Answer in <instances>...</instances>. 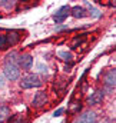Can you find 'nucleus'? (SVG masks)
<instances>
[{"label": "nucleus", "mask_w": 116, "mask_h": 123, "mask_svg": "<svg viewBox=\"0 0 116 123\" xmlns=\"http://www.w3.org/2000/svg\"><path fill=\"white\" fill-rule=\"evenodd\" d=\"M17 64H19V67H22L25 70H29V69H32V66H33V57L30 56L29 53L20 55L17 57Z\"/></svg>", "instance_id": "obj_7"}, {"label": "nucleus", "mask_w": 116, "mask_h": 123, "mask_svg": "<svg viewBox=\"0 0 116 123\" xmlns=\"http://www.w3.org/2000/svg\"><path fill=\"white\" fill-rule=\"evenodd\" d=\"M3 73H4V76H6L7 80L14 82V80H17L20 77V67L14 62H4Z\"/></svg>", "instance_id": "obj_2"}, {"label": "nucleus", "mask_w": 116, "mask_h": 123, "mask_svg": "<svg viewBox=\"0 0 116 123\" xmlns=\"http://www.w3.org/2000/svg\"><path fill=\"white\" fill-rule=\"evenodd\" d=\"M80 109H82V103H80L79 100L72 102V103L69 105V113H70V115H76Z\"/></svg>", "instance_id": "obj_12"}, {"label": "nucleus", "mask_w": 116, "mask_h": 123, "mask_svg": "<svg viewBox=\"0 0 116 123\" xmlns=\"http://www.w3.org/2000/svg\"><path fill=\"white\" fill-rule=\"evenodd\" d=\"M63 113H64V109H63V107H60V109H58V110H55L53 116H55V117H58V116H60V115H63Z\"/></svg>", "instance_id": "obj_17"}, {"label": "nucleus", "mask_w": 116, "mask_h": 123, "mask_svg": "<svg viewBox=\"0 0 116 123\" xmlns=\"http://www.w3.org/2000/svg\"><path fill=\"white\" fill-rule=\"evenodd\" d=\"M6 119H10V107L7 105L0 106V122H4Z\"/></svg>", "instance_id": "obj_11"}, {"label": "nucleus", "mask_w": 116, "mask_h": 123, "mask_svg": "<svg viewBox=\"0 0 116 123\" xmlns=\"http://www.w3.org/2000/svg\"><path fill=\"white\" fill-rule=\"evenodd\" d=\"M69 14H70V7L69 6H62L58 12L53 14V20H55L56 25H60V23H63L67 19Z\"/></svg>", "instance_id": "obj_5"}, {"label": "nucleus", "mask_w": 116, "mask_h": 123, "mask_svg": "<svg viewBox=\"0 0 116 123\" xmlns=\"http://www.w3.org/2000/svg\"><path fill=\"white\" fill-rule=\"evenodd\" d=\"M103 97H105V94H103V90L97 89V90H96L95 93H92V96L89 97L87 103H89L90 106H97V105H100V103L103 102Z\"/></svg>", "instance_id": "obj_8"}, {"label": "nucleus", "mask_w": 116, "mask_h": 123, "mask_svg": "<svg viewBox=\"0 0 116 123\" xmlns=\"http://www.w3.org/2000/svg\"><path fill=\"white\" fill-rule=\"evenodd\" d=\"M10 123H29L27 120H23V116L22 115H17V116H14L12 120H10Z\"/></svg>", "instance_id": "obj_16"}, {"label": "nucleus", "mask_w": 116, "mask_h": 123, "mask_svg": "<svg viewBox=\"0 0 116 123\" xmlns=\"http://www.w3.org/2000/svg\"><path fill=\"white\" fill-rule=\"evenodd\" d=\"M16 3L14 1H7V0H1L0 1V7H4V9H12Z\"/></svg>", "instance_id": "obj_14"}, {"label": "nucleus", "mask_w": 116, "mask_h": 123, "mask_svg": "<svg viewBox=\"0 0 116 123\" xmlns=\"http://www.w3.org/2000/svg\"><path fill=\"white\" fill-rule=\"evenodd\" d=\"M72 123H97V115L93 110H86L76 116Z\"/></svg>", "instance_id": "obj_3"}, {"label": "nucleus", "mask_w": 116, "mask_h": 123, "mask_svg": "<svg viewBox=\"0 0 116 123\" xmlns=\"http://www.w3.org/2000/svg\"><path fill=\"white\" fill-rule=\"evenodd\" d=\"M42 85H43V82H42L40 76H39V74H36V73H29V74L23 76V77H22V80H20V87H22V89L40 87Z\"/></svg>", "instance_id": "obj_1"}, {"label": "nucleus", "mask_w": 116, "mask_h": 123, "mask_svg": "<svg viewBox=\"0 0 116 123\" xmlns=\"http://www.w3.org/2000/svg\"><path fill=\"white\" fill-rule=\"evenodd\" d=\"M7 40H6V34H0V50L7 49Z\"/></svg>", "instance_id": "obj_15"}, {"label": "nucleus", "mask_w": 116, "mask_h": 123, "mask_svg": "<svg viewBox=\"0 0 116 123\" xmlns=\"http://www.w3.org/2000/svg\"><path fill=\"white\" fill-rule=\"evenodd\" d=\"M37 69H39V72H42V73H47V67H46V66L43 67V64H42V63H39V64H37Z\"/></svg>", "instance_id": "obj_18"}, {"label": "nucleus", "mask_w": 116, "mask_h": 123, "mask_svg": "<svg viewBox=\"0 0 116 123\" xmlns=\"http://www.w3.org/2000/svg\"><path fill=\"white\" fill-rule=\"evenodd\" d=\"M70 14L75 19H83V17L87 16V12H86V9L82 7V6H75V7L70 9Z\"/></svg>", "instance_id": "obj_10"}, {"label": "nucleus", "mask_w": 116, "mask_h": 123, "mask_svg": "<svg viewBox=\"0 0 116 123\" xmlns=\"http://www.w3.org/2000/svg\"><path fill=\"white\" fill-rule=\"evenodd\" d=\"M0 123H4V122H0Z\"/></svg>", "instance_id": "obj_20"}, {"label": "nucleus", "mask_w": 116, "mask_h": 123, "mask_svg": "<svg viewBox=\"0 0 116 123\" xmlns=\"http://www.w3.org/2000/svg\"><path fill=\"white\" fill-rule=\"evenodd\" d=\"M6 40H7V46H9V47L17 44V43L20 42V34H19V31L10 30L7 34H6Z\"/></svg>", "instance_id": "obj_9"}, {"label": "nucleus", "mask_w": 116, "mask_h": 123, "mask_svg": "<svg viewBox=\"0 0 116 123\" xmlns=\"http://www.w3.org/2000/svg\"><path fill=\"white\" fill-rule=\"evenodd\" d=\"M103 85H105V87L109 92L115 90V85H116V70L115 69H110V70H108L105 73V76H103Z\"/></svg>", "instance_id": "obj_4"}, {"label": "nucleus", "mask_w": 116, "mask_h": 123, "mask_svg": "<svg viewBox=\"0 0 116 123\" xmlns=\"http://www.w3.org/2000/svg\"><path fill=\"white\" fill-rule=\"evenodd\" d=\"M45 105H47V93L45 90H39L33 97V107L42 109Z\"/></svg>", "instance_id": "obj_6"}, {"label": "nucleus", "mask_w": 116, "mask_h": 123, "mask_svg": "<svg viewBox=\"0 0 116 123\" xmlns=\"http://www.w3.org/2000/svg\"><path fill=\"white\" fill-rule=\"evenodd\" d=\"M4 85H6V82H4V79L0 76V89H3V87H4Z\"/></svg>", "instance_id": "obj_19"}, {"label": "nucleus", "mask_w": 116, "mask_h": 123, "mask_svg": "<svg viewBox=\"0 0 116 123\" xmlns=\"http://www.w3.org/2000/svg\"><path fill=\"white\" fill-rule=\"evenodd\" d=\"M58 56L62 57L63 60H66V62H72V59H73V55H72L70 52H59Z\"/></svg>", "instance_id": "obj_13"}]
</instances>
